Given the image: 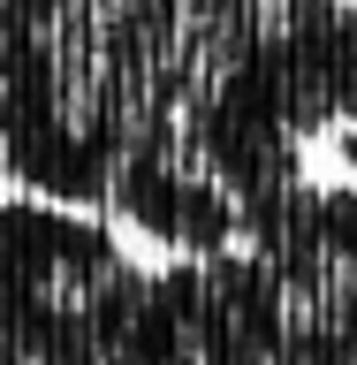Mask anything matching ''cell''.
I'll list each match as a JSON object with an SVG mask.
<instances>
[{
    "label": "cell",
    "instance_id": "cell-1",
    "mask_svg": "<svg viewBox=\"0 0 357 365\" xmlns=\"http://www.w3.org/2000/svg\"><path fill=\"white\" fill-rule=\"evenodd\" d=\"M289 0H0V168L99 205L114 160L175 122Z\"/></svg>",
    "mask_w": 357,
    "mask_h": 365
},
{
    "label": "cell",
    "instance_id": "cell-2",
    "mask_svg": "<svg viewBox=\"0 0 357 365\" xmlns=\"http://www.w3.org/2000/svg\"><path fill=\"white\" fill-rule=\"evenodd\" d=\"M145 267L91 205L0 198V335L23 365H114Z\"/></svg>",
    "mask_w": 357,
    "mask_h": 365
},
{
    "label": "cell",
    "instance_id": "cell-3",
    "mask_svg": "<svg viewBox=\"0 0 357 365\" xmlns=\"http://www.w3.org/2000/svg\"><path fill=\"white\" fill-rule=\"evenodd\" d=\"M267 365H357V190L296 182L244 244Z\"/></svg>",
    "mask_w": 357,
    "mask_h": 365
},
{
    "label": "cell",
    "instance_id": "cell-4",
    "mask_svg": "<svg viewBox=\"0 0 357 365\" xmlns=\"http://www.w3.org/2000/svg\"><path fill=\"white\" fill-rule=\"evenodd\" d=\"M335 153H342V160H350V168H357V114H350V122H342V130H335Z\"/></svg>",
    "mask_w": 357,
    "mask_h": 365
}]
</instances>
